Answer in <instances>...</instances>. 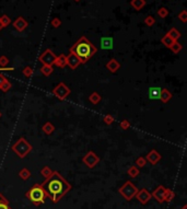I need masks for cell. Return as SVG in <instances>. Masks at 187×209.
Masks as SVG:
<instances>
[{
  "instance_id": "6da1fadb",
  "label": "cell",
  "mask_w": 187,
  "mask_h": 209,
  "mask_svg": "<svg viewBox=\"0 0 187 209\" xmlns=\"http://www.w3.org/2000/svg\"><path fill=\"white\" fill-rule=\"evenodd\" d=\"M47 196L51 198L54 202H57L62 196L70 189V185L67 181L62 179L58 172L51 173V175L42 184Z\"/></svg>"
},
{
  "instance_id": "7a4b0ae2",
  "label": "cell",
  "mask_w": 187,
  "mask_h": 209,
  "mask_svg": "<svg viewBox=\"0 0 187 209\" xmlns=\"http://www.w3.org/2000/svg\"><path fill=\"white\" fill-rule=\"evenodd\" d=\"M70 51L78 56L81 64H86L96 53V47L86 36H82L70 47Z\"/></svg>"
},
{
  "instance_id": "3957f363",
  "label": "cell",
  "mask_w": 187,
  "mask_h": 209,
  "mask_svg": "<svg viewBox=\"0 0 187 209\" xmlns=\"http://www.w3.org/2000/svg\"><path fill=\"white\" fill-rule=\"evenodd\" d=\"M26 196L30 198L33 204L38 205V204H42V202H44V199L47 196V194L44 188H43V186L37 184V185H35L34 187H32L30 191L28 192Z\"/></svg>"
},
{
  "instance_id": "277c9868",
  "label": "cell",
  "mask_w": 187,
  "mask_h": 209,
  "mask_svg": "<svg viewBox=\"0 0 187 209\" xmlns=\"http://www.w3.org/2000/svg\"><path fill=\"white\" fill-rule=\"evenodd\" d=\"M12 150L16 153V156L20 157L21 159L25 158L26 154L30 153L32 150V145L29 144L24 138H20L16 141V144L12 146Z\"/></svg>"
},
{
  "instance_id": "5b68a950",
  "label": "cell",
  "mask_w": 187,
  "mask_h": 209,
  "mask_svg": "<svg viewBox=\"0 0 187 209\" xmlns=\"http://www.w3.org/2000/svg\"><path fill=\"white\" fill-rule=\"evenodd\" d=\"M119 193L127 200H130L134 196H136V194L138 193V189L131 182L128 181L119 188Z\"/></svg>"
},
{
  "instance_id": "8992f818",
  "label": "cell",
  "mask_w": 187,
  "mask_h": 209,
  "mask_svg": "<svg viewBox=\"0 0 187 209\" xmlns=\"http://www.w3.org/2000/svg\"><path fill=\"white\" fill-rule=\"evenodd\" d=\"M53 93H54V96H55L56 98H58L59 100L64 101L70 94V89L68 88L64 82H60V83H58L57 86L54 88Z\"/></svg>"
},
{
  "instance_id": "52a82bcc",
  "label": "cell",
  "mask_w": 187,
  "mask_h": 209,
  "mask_svg": "<svg viewBox=\"0 0 187 209\" xmlns=\"http://www.w3.org/2000/svg\"><path fill=\"white\" fill-rule=\"evenodd\" d=\"M39 61H41L43 65H49V66H53L55 64L56 60V55L53 53L51 49H46L44 53L42 54L39 56Z\"/></svg>"
},
{
  "instance_id": "ba28073f",
  "label": "cell",
  "mask_w": 187,
  "mask_h": 209,
  "mask_svg": "<svg viewBox=\"0 0 187 209\" xmlns=\"http://www.w3.org/2000/svg\"><path fill=\"white\" fill-rule=\"evenodd\" d=\"M99 161H100V158L93 152V151H89L88 153L83 157V163H84L88 167H91V169L94 167V165L96 164Z\"/></svg>"
},
{
  "instance_id": "9c48e42d",
  "label": "cell",
  "mask_w": 187,
  "mask_h": 209,
  "mask_svg": "<svg viewBox=\"0 0 187 209\" xmlns=\"http://www.w3.org/2000/svg\"><path fill=\"white\" fill-rule=\"evenodd\" d=\"M80 64H81V61H80V59L78 58V56H77L76 54L70 51L69 55L67 56V66H69L71 69H76Z\"/></svg>"
},
{
  "instance_id": "30bf717a",
  "label": "cell",
  "mask_w": 187,
  "mask_h": 209,
  "mask_svg": "<svg viewBox=\"0 0 187 209\" xmlns=\"http://www.w3.org/2000/svg\"><path fill=\"white\" fill-rule=\"evenodd\" d=\"M13 26L19 32H23L26 29V26H28V22L25 21V19L23 16H18L16 19V21L13 22Z\"/></svg>"
},
{
  "instance_id": "8fae6325",
  "label": "cell",
  "mask_w": 187,
  "mask_h": 209,
  "mask_svg": "<svg viewBox=\"0 0 187 209\" xmlns=\"http://www.w3.org/2000/svg\"><path fill=\"white\" fill-rule=\"evenodd\" d=\"M136 195H137L138 200L141 202V204H147V202H149V199L151 198V194L149 193L145 188H143V189H141L140 192H138Z\"/></svg>"
},
{
  "instance_id": "7c38bea8",
  "label": "cell",
  "mask_w": 187,
  "mask_h": 209,
  "mask_svg": "<svg viewBox=\"0 0 187 209\" xmlns=\"http://www.w3.org/2000/svg\"><path fill=\"white\" fill-rule=\"evenodd\" d=\"M161 158L162 157L158 153L157 150H151L150 152L147 154V157H145V160L149 161L151 164H157V163L161 160Z\"/></svg>"
},
{
  "instance_id": "4fadbf2b",
  "label": "cell",
  "mask_w": 187,
  "mask_h": 209,
  "mask_svg": "<svg viewBox=\"0 0 187 209\" xmlns=\"http://www.w3.org/2000/svg\"><path fill=\"white\" fill-rule=\"evenodd\" d=\"M114 46L113 37L111 36H104L101 38V47L102 49H112Z\"/></svg>"
},
{
  "instance_id": "5bb4252c",
  "label": "cell",
  "mask_w": 187,
  "mask_h": 209,
  "mask_svg": "<svg viewBox=\"0 0 187 209\" xmlns=\"http://www.w3.org/2000/svg\"><path fill=\"white\" fill-rule=\"evenodd\" d=\"M54 65H56L59 68H65L67 66V56L64 55V54H60L59 56H56V60Z\"/></svg>"
},
{
  "instance_id": "9a60e30c",
  "label": "cell",
  "mask_w": 187,
  "mask_h": 209,
  "mask_svg": "<svg viewBox=\"0 0 187 209\" xmlns=\"http://www.w3.org/2000/svg\"><path fill=\"white\" fill-rule=\"evenodd\" d=\"M161 88H150L149 89V99L150 100H160V94H161Z\"/></svg>"
},
{
  "instance_id": "2e32d148",
  "label": "cell",
  "mask_w": 187,
  "mask_h": 209,
  "mask_svg": "<svg viewBox=\"0 0 187 209\" xmlns=\"http://www.w3.org/2000/svg\"><path fill=\"white\" fill-rule=\"evenodd\" d=\"M106 68L107 70H109L111 72H116L120 68V64L118 63L115 58H112L111 60L106 64Z\"/></svg>"
},
{
  "instance_id": "e0dca14e",
  "label": "cell",
  "mask_w": 187,
  "mask_h": 209,
  "mask_svg": "<svg viewBox=\"0 0 187 209\" xmlns=\"http://www.w3.org/2000/svg\"><path fill=\"white\" fill-rule=\"evenodd\" d=\"M164 195H165V188L163 186H159V187L153 192V196L158 199V202H162L164 200Z\"/></svg>"
},
{
  "instance_id": "ac0fdd59",
  "label": "cell",
  "mask_w": 187,
  "mask_h": 209,
  "mask_svg": "<svg viewBox=\"0 0 187 209\" xmlns=\"http://www.w3.org/2000/svg\"><path fill=\"white\" fill-rule=\"evenodd\" d=\"M172 99V93L167 89H162L161 94H160V100L163 103H167Z\"/></svg>"
},
{
  "instance_id": "d6986e66",
  "label": "cell",
  "mask_w": 187,
  "mask_h": 209,
  "mask_svg": "<svg viewBox=\"0 0 187 209\" xmlns=\"http://www.w3.org/2000/svg\"><path fill=\"white\" fill-rule=\"evenodd\" d=\"M130 6L135 10L139 11V10H141L145 6V0H131L130 1Z\"/></svg>"
},
{
  "instance_id": "ffe728a7",
  "label": "cell",
  "mask_w": 187,
  "mask_h": 209,
  "mask_svg": "<svg viewBox=\"0 0 187 209\" xmlns=\"http://www.w3.org/2000/svg\"><path fill=\"white\" fill-rule=\"evenodd\" d=\"M42 130H43L46 135H51L53 131L55 130V126H54L51 122H47V123H45L44 125L42 126Z\"/></svg>"
},
{
  "instance_id": "44dd1931",
  "label": "cell",
  "mask_w": 187,
  "mask_h": 209,
  "mask_svg": "<svg viewBox=\"0 0 187 209\" xmlns=\"http://www.w3.org/2000/svg\"><path fill=\"white\" fill-rule=\"evenodd\" d=\"M161 42H162V44H163L164 46L167 47V48H170V47H171V45L173 44V43L175 42V41H174L173 38H172V37H170L167 34H165L163 37H162Z\"/></svg>"
},
{
  "instance_id": "7402d4cb",
  "label": "cell",
  "mask_w": 187,
  "mask_h": 209,
  "mask_svg": "<svg viewBox=\"0 0 187 209\" xmlns=\"http://www.w3.org/2000/svg\"><path fill=\"white\" fill-rule=\"evenodd\" d=\"M54 69H53V66H49V65H43L41 68V72L44 76H46V77H48V76H51V73H53Z\"/></svg>"
},
{
  "instance_id": "603a6c76",
  "label": "cell",
  "mask_w": 187,
  "mask_h": 209,
  "mask_svg": "<svg viewBox=\"0 0 187 209\" xmlns=\"http://www.w3.org/2000/svg\"><path fill=\"white\" fill-rule=\"evenodd\" d=\"M89 100H90V102L92 103V104H97V103H100V101L102 100V96H100L97 92H93L91 93V96H89Z\"/></svg>"
},
{
  "instance_id": "cb8c5ba5",
  "label": "cell",
  "mask_w": 187,
  "mask_h": 209,
  "mask_svg": "<svg viewBox=\"0 0 187 209\" xmlns=\"http://www.w3.org/2000/svg\"><path fill=\"white\" fill-rule=\"evenodd\" d=\"M166 34L169 35L170 37H172V38H173L174 41H177L178 38H180V33L178 32V31L176 30L175 28H172L171 30L169 31V32L166 33Z\"/></svg>"
},
{
  "instance_id": "d4e9b609",
  "label": "cell",
  "mask_w": 187,
  "mask_h": 209,
  "mask_svg": "<svg viewBox=\"0 0 187 209\" xmlns=\"http://www.w3.org/2000/svg\"><path fill=\"white\" fill-rule=\"evenodd\" d=\"M182 48H183L182 44H180L177 41H175V42H174L173 44L171 45V47H170V49L172 51V53H174V54L180 53V51H182Z\"/></svg>"
},
{
  "instance_id": "484cf974",
  "label": "cell",
  "mask_w": 187,
  "mask_h": 209,
  "mask_svg": "<svg viewBox=\"0 0 187 209\" xmlns=\"http://www.w3.org/2000/svg\"><path fill=\"white\" fill-rule=\"evenodd\" d=\"M0 23H1L2 28H7V26L11 23V20H10V18L7 14H3V16H0Z\"/></svg>"
},
{
  "instance_id": "4316f807",
  "label": "cell",
  "mask_w": 187,
  "mask_h": 209,
  "mask_svg": "<svg viewBox=\"0 0 187 209\" xmlns=\"http://www.w3.org/2000/svg\"><path fill=\"white\" fill-rule=\"evenodd\" d=\"M128 174H129L131 177H136V176H138V174H139V170H138V167H135V165L130 167L129 169H128Z\"/></svg>"
},
{
  "instance_id": "83f0119b",
  "label": "cell",
  "mask_w": 187,
  "mask_h": 209,
  "mask_svg": "<svg viewBox=\"0 0 187 209\" xmlns=\"http://www.w3.org/2000/svg\"><path fill=\"white\" fill-rule=\"evenodd\" d=\"M155 23V19L153 16H145V25H148V26H152L154 25Z\"/></svg>"
},
{
  "instance_id": "f1b7e54d",
  "label": "cell",
  "mask_w": 187,
  "mask_h": 209,
  "mask_svg": "<svg viewBox=\"0 0 187 209\" xmlns=\"http://www.w3.org/2000/svg\"><path fill=\"white\" fill-rule=\"evenodd\" d=\"M19 175H20L21 179H23V180H28L29 177L31 176V172L29 171L28 169H23V170H21L20 173H19Z\"/></svg>"
},
{
  "instance_id": "f546056e",
  "label": "cell",
  "mask_w": 187,
  "mask_h": 209,
  "mask_svg": "<svg viewBox=\"0 0 187 209\" xmlns=\"http://www.w3.org/2000/svg\"><path fill=\"white\" fill-rule=\"evenodd\" d=\"M157 13H158V16H159L160 18L164 19V18H166V16H167V14H169V10L166 9V8L162 7V8H160V9L158 10Z\"/></svg>"
},
{
  "instance_id": "4dcf8cb0",
  "label": "cell",
  "mask_w": 187,
  "mask_h": 209,
  "mask_svg": "<svg viewBox=\"0 0 187 209\" xmlns=\"http://www.w3.org/2000/svg\"><path fill=\"white\" fill-rule=\"evenodd\" d=\"M22 72H23V74L26 78H31L33 74V68L31 67V66H26V67L22 70Z\"/></svg>"
},
{
  "instance_id": "1f68e13d",
  "label": "cell",
  "mask_w": 187,
  "mask_h": 209,
  "mask_svg": "<svg viewBox=\"0 0 187 209\" xmlns=\"http://www.w3.org/2000/svg\"><path fill=\"white\" fill-rule=\"evenodd\" d=\"M103 121H104V123L106 124V125H111V124L114 123L115 118H114L113 115H111V114H107V115H105V116L103 117Z\"/></svg>"
},
{
  "instance_id": "d6a6232c",
  "label": "cell",
  "mask_w": 187,
  "mask_h": 209,
  "mask_svg": "<svg viewBox=\"0 0 187 209\" xmlns=\"http://www.w3.org/2000/svg\"><path fill=\"white\" fill-rule=\"evenodd\" d=\"M145 163H147L145 158H143V157H139L136 161V167H143L145 165Z\"/></svg>"
},
{
  "instance_id": "836d02e7",
  "label": "cell",
  "mask_w": 187,
  "mask_h": 209,
  "mask_svg": "<svg viewBox=\"0 0 187 209\" xmlns=\"http://www.w3.org/2000/svg\"><path fill=\"white\" fill-rule=\"evenodd\" d=\"M11 88H12L11 82H9V81H8V80H7V81H6L5 83L2 84V86L0 87V90L2 91V92H8V91H9Z\"/></svg>"
},
{
  "instance_id": "e575fe53",
  "label": "cell",
  "mask_w": 187,
  "mask_h": 209,
  "mask_svg": "<svg viewBox=\"0 0 187 209\" xmlns=\"http://www.w3.org/2000/svg\"><path fill=\"white\" fill-rule=\"evenodd\" d=\"M178 19H180L182 22L186 23L187 22V11L186 10H182V11L178 13Z\"/></svg>"
},
{
  "instance_id": "d590c367",
  "label": "cell",
  "mask_w": 187,
  "mask_h": 209,
  "mask_svg": "<svg viewBox=\"0 0 187 209\" xmlns=\"http://www.w3.org/2000/svg\"><path fill=\"white\" fill-rule=\"evenodd\" d=\"M42 174L44 175V176L46 177V179H48V177L51 175V169H49L48 167H43V170H42Z\"/></svg>"
},
{
  "instance_id": "8d00e7d4",
  "label": "cell",
  "mask_w": 187,
  "mask_h": 209,
  "mask_svg": "<svg viewBox=\"0 0 187 209\" xmlns=\"http://www.w3.org/2000/svg\"><path fill=\"white\" fill-rule=\"evenodd\" d=\"M8 64H9V59H8V57H6V56H1L0 57V66L2 68L7 67Z\"/></svg>"
},
{
  "instance_id": "74e56055",
  "label": "cell",
  "mask_w": 187,
  "mask_h": 209,
  "mask_svg": "<svg viewBox=\"0 0 187 209\" xmlns=\"http://www.w3.org/2000/svg\"><path fill=\"white\" fill-rule=\"evenodd\" d=\"M51 24L53 28H59V26L61 25V21H60L59 18H54L53 20H51Z\"/></svg>"
},
{
  "instance_id": "f35d334b",
  "label": "cell",
  "mask_w": 187,
  "mask_h": 209,
  "mask_svg": "<svg viewBox=\"0 0 187 209\" xmlns=\"http://www.w3.org/2000/svg\"><path fill=\"white\" fill-rule=\"evenodd\" d=\"M129 127H130V123L127 121V119H124V121L120 122V128H122V129L126 130V129H128Z\"/></svg>"
},
{
  "instance_id": "ab89813d",
  "label": "cell",
  "mask_w": 187,
  "mask_h": 209,
  "mask_svg": "<svg viewBox=\"0 0 187 209\" xmlns=\"http://www.w3.org/2000/svg\"><path fill=\"white\" fill-rule=\"evenodd\" d=\"M6 81H7V79H6V77H5V76H3L2 73H0V87L2 86V84L5 83Z\"/></svg>"
},
{
  "instance_id": "60d3db41",
  "label": "cell",
  "mask_w": 187,
  "mask_h": 209,
  "mask_svg": "<svg viewBox=\"0 0 187 209\" xmlns=\"http://www.w3.org/2000/svg\"><path fill=\"white\" fill-rule=\"evenodd\" d=\"M0 209H10L9 207H8L7 204H5V202H2V204H0Z\"/></svg>"
},
{
  "instance_id": "b9f144b4",
  "label": "cell",
  "mask_w": 187,
  "mask_h": 209,
  "mask_svg": "<svg viewBox=\"0 0 187 209\" xmlns=\"http://www.w3.org/2000/svg\"><path fill=\"white\" fill-rule=\"evenodd\" d=\"M2 202H5V204H7V200H6L5 198L2 197V196L0 195V204H2Z\"/></svg>"
},
{
  "instance_id": "7bdbcfd3",
  "label": "cell",
  "mask_w": 187,
  "mask_h": 209,
  "mask_svg": "<svg viewBox=\"0 0 187 209\" xmlns=\"http://www.w3.org/2000/svg\"><path fill=\"white\" fill-rule=\"evenodd\" d=\"M2 29H3V28H2V25H1V23H0V31L2 30Z\"/></svg>"
},
{
  "instance_id": "ee69618b",
  "label": "cell",
  "mask_w": 187,
  "mask_h": 209,
  "mask_svg": "<svg viewBox=\"0 0 187 209\" xmlns=\"http://www.w3.org/2000/svg\"><path fill=\"white\" fill-rule=\"evenodd\" d=\"M74 1H76V2H79V1H80V0H74Z\"/></svg>"
},
{
  "instance_id": "f6af8a7d",
  "label": "cell",
  "mask_w": 187,
  "mask_h": 209,
  "mask_svg": "<svg viewBox=\"0 0 187 209\" xmlns=\"http://www.w3.org/2000/svg\"><path fill=\"white\" fill-rule=\"evenodd\" d=\"M1 116H2V114H1V112H0V117H1Z\"/></svg>"
}]
</instances>
